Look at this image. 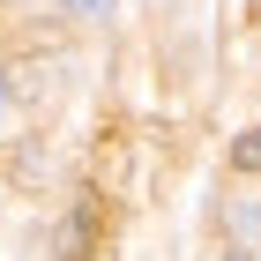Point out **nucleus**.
<instances>
[{
    "label": "nucleus",
    "instance_id": "obj_4",
    "mask_svg": "<svg viewBox=\"0 0 261 261\" xmlns=\"http://www.w3.org/2000/svg\"><path fill=\"white\" fill-rule=\"evenodd\" d=\"M120 0H60V15H82V22H97V15H112Z\"/></svg>",
    "mask_w": 261,
    "mask_h": 261
},
{
    "label": "nucleus",
    "instance_id": "obj_5",
    "mask_svg": "<svg viewBox=\"0 0 261 261\" xmlns=\"http://www.w3.org/2000/svg\"><path fill=\"white\" fill-rule=\"evenodd\" d=\"M239 261H254V254H239Z\"/></svg>",
    "mask_w": 261,
    "mask_h": 261
},
{
    "label": "nucleus",
    "instance_id": "obj_3",
    "mask_svg": "<svg viewBox=\"0 0 261 261\" xmlns=\"http://www.w3.org/2000/svg\"><path fill=\"white\" fill-rule=\"evenodd\" d=\"M231 164H239V172H261V127H254V135H239V142H231Z\"/></svg>",
    "mask_w": 261,
    "mask_h": 261
},
{
    "label": "nucleus",
    "instance_id": "obj_2",
    "mask_svg": "<svg viewBox=\"0 0 261 261\" xmlns=\"http://www.w3.org/2000/svg\"><path fill=\"white\" fill-rule=\"evenodd\" d=\"M8 90H15V97H45V90H53V67H45V60H22Z\"/></svg>",
    "mask_w": 261,
    "mask_h": 261
},
{
    "label": "nucleus",
    "instance_id": "obj_1",
    "mask_svg": "<svg viewBox=\"0 0 261 261\" xmlns=\"http://www.w3.org/2000/svg\"><path fill=\"white\" fill-rule=\"evenodd\" d=\"M60 261H90V246H97V201H75V209H67L60 217Z\"/></svg>",
    "mask_w": 261,
    "mask_h": 261
}]
</instances>
